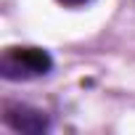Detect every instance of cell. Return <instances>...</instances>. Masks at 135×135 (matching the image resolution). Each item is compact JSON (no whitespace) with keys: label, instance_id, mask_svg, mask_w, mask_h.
<instances>
[{"label":"cell","instance_id":"1","mask_svg":"<svg viewBox=\"0 0 135 135\" xmlns=\"http://www.w3.org/2000/svg\"><path fill=\"white\" fill-rule=\"evenodd\" d=\"M53 69V56L35 45H11L0 56V74L11 82L45 77Z\"/></svg>","mask_w":135,"mask_h":135},{"label":"cell","instance_id":"2","mask_svg":"<svg viewBox=\"0 0 135 135\" xmlns=\"http://www.w3.org/2000/svg\"><path fill=\"white\" fill-rule=\"evenodd\" d=\"M6 124L16 132H29V135H42L48 132L50 127V119L45 111L40 109H32V106H24V103H8L6 106V114H3Z\"/></svg>","mask_w":135,"mask_h":135},{"label":"cell","instance_id":"3","mask_svg":"<svg viewBox=\"0 0 135 135\" xmlns=\"http://www.w3.org/2000/svg\"><path fill=\"white\" fill-rule=\"evenodd\" d=\"M56 3H61L64 8H85V6L93 3V0H56Z\"/></svg>","mask_w":135,"mask_h":135}]
</instances>
